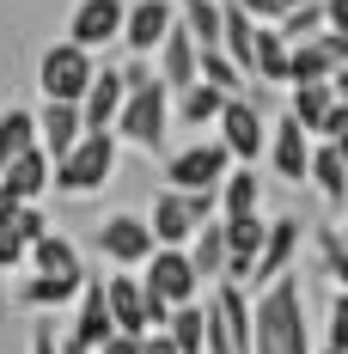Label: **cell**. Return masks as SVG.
<instances>
[{
    "label": "cell",
    "mask_w": 348,
    "mask_h": 354,
    "mask_svg": "<svg viewBox=\"0 0 348 354\" xmlns=\"http://www.w3.org/2000/svg\"><path fill=\"white\" fill-rule=\"evenodd\" d=\"M250 354H312L300 269H287V275H275L269 287L250 293Z\"/></svg>",
    "instance_id": "6da1fadb"
},
{
    "label": "cell",
    "mask_w": 348,
    "mask_h": 354,
    "mask_svg": "<svg viewBox=\"0 0 348 354\" xmlns=\"http://www.w3.org/2000/svg\"><path fill=\"white\" fill-rule=\"evenodd\" d=\"M129 92H122V110L110 122L116 147H135V153H165V135H172V92L153 80L147 62H129L122 68Z\"/></svg>",
    "instance_id": "7a4b0ae2"
},
{
    "label": "cell",
    "mask_w": 348,
    "mask_h": 354,
    "mask_svg": "<svg viewBox=\"0 0 348 354\" xmlns=\"http://www.w3.org/2000/svg\"><path fill=\"white\" fill-rule=\"evenodd\" d=\"M116 159H122L116 135H80V141L49 165V189L68 196V202H86V196H98L110 177H116Z\"/></svg>",
    "instance_id": "3957f363"
},
{
    "label": "cell",
    "mask_w": 348,
    "mask_h": 354,
    "mask_svg": "<svg viewBox=\"0 0 348 354\" xmlns=\"http://www.w3.org/2000/svg\"><path fill=\"white\" fill-rule=\"evenodd\" d=\"M202 354H250V293L214 281L202 299Z\"/></svg>",
    "instance_id": "277c9868"
},
{
    "label": "cell",
    "mask_w": 348,
    "mask_h": 354,
    "mask_svg": "<svg viewBox=\"0 0 348 354\" xmlns=\"http://www.w3.org/2000/svg\"><path fill=\"white\" fill-rule=\"evenodd\" d=\"M140 220H147V232H153V250H183L190 239H196V226L220 220V208H214V196H177V189H159L153 208L140 214Z\"/></svg>",
    "instance_id": "5b68a950"
},
{
    "label": "cell",
    "mask_w": 348,
    "mask_h": 354,
    "mask_svg": "<svg viewBox=\"0 0 348 354\" xmlns=\"http://www.w3.org/2000/svg\"><path fill=\"white\" fill-rule=\"evenodd\" d=\"M92 73H98V55L73 49L62 37V43H49L37 55V92H43V104H80L86 86H92Z\"/></svg>",
    "instance_id": "8992f818"
},
{
    "label": "cell",
    "mask_w": 348,
    "mask_h": 354,
    "mask_svg": "<svg viewBox=\"0 0 348 354\" xmlns=\"http://www.w3.org/2000/svg\"><path fill=\"white\" fill-rule=\"evenodd\" d=\"M226 171H232V159L220 153V141H190L165 153V189H177V196H214Z\"/></svg>",
    "instance_id": "52a82bcc"
},
{
    "label": "cell",
    "mask_w": 348,
    "mask_h": 354,
    "mask_svg": "<svg viewBox=\"0 0 348 354\" xmlns=\"http://www.w3.org/2000/svg\"><path fill=\"white\" fill-rule=\"evenodd\" d=\"M214 141H220V153H226L232 165H257V153H263V141H269V122H263V110L250 104V92L220 104V116H214Z\"/></svg>",
    "instance_id": "ba28073f"
},
{
    "label": "cell",
    "mask_w": 348,
    "mask_h": 354,
    "mask_svg": "<svg viewBox=\"0 0 348 354\" xmlns=\"http://www.w3.org/2000/svg\"><path fill=\"white\" fill-rule=\"evenodd\" d=\"M135 281H140V293H153L159 306H196L202 299V281H196V269H190V257L183 250H153L147 263L135 269Z\"/></svg>",
    "instance_id": "9c48e42d"
},
{
    "label": "cell",
    "mask_w": 348,
    "mask_h": 354,
    "mask_svg": "<svg viewBox=\"0 0 348 354\" xmlns=\"http://www.w3.org/2000/svg\"><path fill=\"white\" fill-rule=\"evenodd\" d=\"M348 68V37L318 31L312 43H287V86H324Z\"/></svg>",
    "instance_id": "30bf717a"
},
{
    "label": "cell",
    "mask_w": 348,
    "mask_h": 354,
    "mask_svg": "<svg viewBox=\"0 0 348 354\" xmlns=\"http://www.w3.org/2000/svg\"><path fill=\"white\" fill-rule=\"evenodd\" d=\"M98 257H104L110 269H122V275H135L140 263L153 257V232H147V220L140 214H104L98 220Z\"/></svg>",
    "instance_id": "8fae6325"
},
{
    "label": "cell",
    "mask_w": 348,
    "mask_h": 354,
    "mask_svg": "<svg viewBox=\"0 0 348 354\" xmlns=\"http://www.w3.org/2000/svg\"><path fill=\"white\" fill-rule=\"evenodd\" d=\"M300 245H306V226H300L293 214L269 220V226H263V250H257V263H250V281H244V293H250V287H269L275 275H287V269L300 263Z\"/></svg>",
    "instance_id": "7c38bea8"
},
{
    "label": "cell",
    "mask_w": 348,
    "mask_h": 354,
    "mask_svg": "<svg viewBox=\"0 0 348 354\" xmlns=\"http://www.w3.org/2000/svg\"><path fill=\"white\" fill-rule=\"evenodd\" d=\"M177 25V0H129V12H122V49L135 55V62H153V49L165 43V31Z\"/></svg>",
    "instance_id": "4fadbf2b"
},
{
    "label": "cell",
    "mask_w": 348,
    "mask_h": 354,
    "mask_svg": "<svg viewBox=\"0 0 348 354\" xmlns=\"http://www.w3.org/2000/svg\"><path fill=\"white\" fill-rule=\"evenodd\" d=\"M122 12H129V0H80L68 12V43L86 49V55H98L104 43L122 37Z\"/></svg>",
    "instance_id": "5bb4252c"
},
{
    "label": "cell",
    "mask_w": 348,
    "mask_h": 354,
    "mask_svg": "<svg viewBox=\"0 0 348 354\" xmlns=\"http://www.w3.org/2000/svg\"><path fill=\"white\" fill-rule=\"evenodd\" d=\"M263 153H269V165H275L281 183H306V165H312V135L281 110L275 122H269V141H263Z\"/></svg>",
    "instance_id": "9a60e30c"
},
{
    "label": "cell",
    "mask_w": 348,
    "mask_h": 354,
    "mask_svg": "<svg viewBox=\"0 0 348 354\" xmlns=\"http://www.w3.org/2000/svg\"><path fill=\"white\" fill-rule=\"evenodd\" d=\"M43 232H49L43 208H19V202H6V196H0V275H6V269H19V263H25V250H31Z\"/></svg>",
    "instance_id": "2e32d148"
},
{
    "label": "cell",
    "mask_w": 348,
    "mask_h": 354,
    "mask_svg": "<svg viewBox=\"0 0 348 354\" xmlns=\"http://www.w3.org/2000/svg\"><path fill=\"white\" fill-rule=\"evenodd\" d=\"M122 92H129V80L122 68H98L92 73V86H86V98H80V129L86 135H110V122H116V110H122Z\"/></svg>",
    "instance_id": "e0dca14e"
},
{
    "label": "cell",
    "mask_w": 348,
    "mask_h": 354,
    "mask_svg": "<svg viewBox=\"0 0 348 354\" xmlns=\"http://www.w3.org/2000/svg\"><path fill=\"white\" fill-rule=\"evenodd\" d=\"M98 281H104L110 330H116V336H147V318H140V312H147V293H140V281L122 275V269H116V275H98Z\"/></svg>",
    "instance_id": "ac0fdd59"
},
{
    "label": "cell",
    "mask_w": 348,
    "mask_h": 354,
    "mask_svg": "<svg viewBox=\"0 0 348 354\" xmlns=\"http://www.w3.org/2000/svg\"><path fill=\"white\" fill-rule=\"evenodd\" d=\"M263 214H244V220H220V232H226V275L220 281L244 287L250 281V263H257V250H263Z\"/></svg>",
    "instance_id": "d6986e66"
},
{
    "label": "cell",
    "mask_w": 348,
    "mask_h": 354,
    "mask_svg": "<svg viewBox=\"0 0 348 354\" xmlns=\"http://www.w3.org/2000/svg\"><path fill=\"white\" fill-rule=\"evenodd\" d=\"M25 263H31V275H49V281H86V263H80V245H73L68 232H43L31 250H25Z\"/></svg>",
    "instance_id": "ffe728a7"
},
{
    "label": "cell",
    "mask_w": 348,
    "mask_h": 354,
    "mask_svg": "<svg viewBox=\"0 0 348 354\" xmlns=\"http://www.w3.org/2000/svg\"><path fill=\"white\" fill-rule=\"evenodd\" d=\"M147 68H153V80L177 98V92L196 80V43H190V31H183V25H172V31H165V43L153 49V62H147Z\"/></svg>",
    "instance_id": "44dd1931"
},
{
    "label": "cell",
    "mask_w": 348,
    "mask_h": 354,
    "mask_svg": "<svg viewBox=\"0 0 348 354\" xmlns=\"http://www.w3.org/2000/svg\"><path fill=\"white\" fill-rule=\"evenodd\" d=\"M0 196H6V202H19V208H37V202L49 196V159H43V147L19 153V159L0 171Z\"/></svg>",
    "instance_id": "7402d4cb"
},
{
    "label": "cell",
    "mask_w": 348,
    "mask_h": 354,
    "mask_svg": "<svg viewBox=\"0 0 348 354\" xmlns=\"http://www.w3.org/2000/svg\"><path fill=\"white\" fill-rule=\"evenodd\" d=\"M68 336L80 342V348H92V354H98V342H104V336H116V330H110V312H104V281H98V275H86V287H80Z\"/></svg>",
    "instance_id": "603a6c76"
},
{
    "label": "cell",
    "mask_w": 348,
    "mask_h": 354,
    "mask_svg": "<svg viewBox=\"0 0 348 354\" xmlns=\"http://www.w3.org/2000/svg\"><path fill=\"white\" fill-rule=\"evenodd\" d=\"M306 183H318V196L330 208L348 202V153L336 141H312V165H306Z\"/></svg>",
    "instance_id": "cb8c5ba5"
},
{
    "label": "cell",
    "mask_w": 348,
    "mask_h": 354,
    "mask_svg": "<svg viewBox=\"0 0 348 354\" xmlns=\"http://www.w3.org/2000/svg\"><path fill=\"white\" fill-rule=\"evenodd\" d=\"M31 122H37V147H43V159H49V165H55V159L86 135L73 104H43V110H31Z\"/></svg>",
    "instance_id": "d4e9b609"
},
{
    "label": "cell",
    "mask_w": 348,
    "mask_h": 354,
    "mask_svg": "<svg viewBox=\"0 0 348 354\" xmlns=\"http://www.w3.org/2000/svg\"><path fill=\"white\" fill-rule=\"evenodd\" d=\"M214 208L220 220H244V214H263V183L250 165H232V171L220 177V189H214Z\"/></svg>",
    "instance_id": "484cf974"
},
{
    "label": "cell",
    "mask_w": 348,
    "mask_h": 354,
    "mask_svg": "<svg viewBox=\"0 0 348 354\" xmlns=\"http://www.w3.org/2000/svg\"><path fill=\"white\" fill-rule=\"evenodd\" d=\"M330 104H342V73L324 80V86H287V116H293L306 135H318V122L330 116Z\"/></svg>",
    "instance_id": "4316f807"
},
{
    "label": "cell",
    "mask_w": 348,
    "mask_h": 354,
    "mask_svg": "<svg viewBox=\"0 0 348 354\" xmlns=\"http://www.w3.org/2000/svg\"><path fill=\"white\" fill-rule=\"evenodd\" d=\"M183 257H190V269H196V281H202V287L220 281V275H226V232H220V220L196 226V239L183 245Z\"/></svg>",
    "instance_id": "83f0119b"
},
{
    "label": "cell",
    "mask_w": 348,
    "mask_h": 354,
    "mask_svg": "<svg viewBox=\"0 0 348 354\" xmlns=\"http://www.w3.org/2000/svg\"><path fill=\"white\" fill-rule=\"evenodd\" d=\"M220 92L214 86H202V80H190L183 92L172 98V122H183V129H214V116H220Z\"/></svg>",
    "instance_id": "f1b7e54d"
},
{
    "label": "cell",
    "mask_w": 348,
    "mask_h": 354,
    "mask_svg": "<svg viewBox=\"0 0 348 354\" xmlns=\"http://www.w3.org/2000/svg\"><path fill=\"white\" fill-rule=\"evenodd\" d=\"M306 245H312V257H318V275L342 293L348 287V245H342V232H336V226H312Z\"/></svg>",
    "instance_id": "f546056e"
},
{
    "label": "cell",
    "mask_w": 348,
    "mask_h": 354,
    "mask_svg": "<svg viewBox=\"0 0 348 354\" xmlns=\"http://www.w3.org/2000/svg\"><path fill=\"white\" fill-rule=\"evenodd\" d=\"M80 287H86V281H49V275H25L12 299H19L25 312H62V306H73V299H80Z\"/></svg>",
    "instance_id": "4dcf8cb0"
},
{
    "label": "cell",
    "mask_w": 348,
    "mask_h": 354,
    "mask_svg": "<svg viewBox=\"0 0 348 354\" xmlns=\"http://www.w3.org/2000/svg\"><path fill=\"white\" fill-rule=\"evenodd\" d=\"M250 80L287 86V43L275 37V25H257V37H250Z\"/></svg>",
    "instance_id": "1f68e13d"
},
{
    "label": "cell",
    "mask_w": 348,
    "mask_h": 354,
    "mask_svg": "<svg viewBox=\"0 0 348 354\" xmlns=\"http://www.w3.org/2000/svg\"><path fill=\"white\" fill-rule=\"evenodd\" d=\"M31 147H37L31 110H25V104H6V110H0V171H6L19 153H31Z\"/></svg>",
    "instance_id": "d6a6232c"
},
{
    "label": "cell",
    "mask_w": 348,
    "mask_h": 354,
    "mask_svg": "<svg viewBox=\"0 0 348 354\" xmlns=\"http://www.w3.org/2000/svg\"><path fill=\"white\" fill-rule=\"evenodd\" d=\"M159 336H165L177 354H202V299H196V306H177Z\"/></svg>",
    "instance_id": "836d02e7"
},
{
    "label": "cell",
    "mask_w": 348,
    "mask_h": 354,
    "mask_svg": "<svg viewBox=\"0 0 348 354\" xmlns=\"http://www.w3.org/2000/svg\"><path fill=\"white\" fill-rule=\"evenodd\" d=\"M324 348L348 354V293H330V324H324Z\"/></svg>",
    "instance_id": "e575fe53"
},
{
    "label": "cell",
    "mask_w": 348,
    "mask_h": 354,
    "mask_svg": "<svg viewBox=\"0 0 348 354\" xmlns=\"http://www.w3.org/2000/svg\"><path fill=\"white\" fill-rule=\"evenodd\" d=\"M318 6H324V31L348 37V0H318Z\"/></svg>",
    "instance_id": "d590c367"
},
{
    "label": "cell",
    "mask_w": 348,
    "mask_h": 354,
    "mask_svg": "<svg viewBox=\"0 0 348 354\" xmlns=\"http://www.w3.org/2000/svg\"><path fill=\"white\" fill-rule=\"evenodd\" d=\"M98 354H140V336H104Z\"/></svg>",
    "instance_id": "8d00e7d4"
},
{
    "label": "cell",
    "mask_w": 348,
    "mask_h": 354,
    "mask_svg": "<svg viewBox=\"0 0 348 354\" xmlns=\"http://www.w3.org/2000/svg\"><path fill=\"white\" fill-rule=\"evenodd\" d=\"M31 354H55V324H37L31 330Z\"/></svg>",
    "instance_id": "74e56055"
},
{
    "label": "cell",
    "mask_w": 348,
    "mask_h": 354,
    "mask_svg": "<svg viewBox=\"0 0 348 354\" xmlns=\"http://www.w3.org/2000/svg\"><path fill=\"white\" fill-rule=\"evenodd\" d=\"M140 354H177V348L165 342V336H140Z\"/></svg>",
    "instance_id": "f35d334b"
},
{
    "label": "cell",
    "mask_w": 348,
    "mask_h": 354,
    "mask_svg": "<svg viewBox=\"0 0 348 354\" xmlns=\"http://www.w3.org/2000/svg\"><path fill=\"white\" fill-rule=\"evenodd\" d=\"M293 6H312V0H281V12H293Z\"/></svg>",
    "instance_id": "ab89813d"
},
{
    "label": "cell",
    "mask_w": 348,
    "mask_h": 354,
    "mask_svg": "<svg viewBox=\"0 0 348 354\" xmlns=\"http://www.w3.org/2000/svg\"><path fill=\"white\" fill-rule=\"evenodd\" d=\"M0 312H6V287H0Z\"/></svg>",
    "instance_id": "60d3db41"
},
{
    "label": "cell",
    "mask_w": 348,
    "mask_h": 354,
    "mask_svg": "<svg viewBox=\"0 0 348 354\" xmlns=\"http://www.w3.org/2000/svg\"><path fill=\"white\" fill-rule=\"evenodd\" d=\"M312 354H336V348H312Z\"/></svg>",
    "instance_id": "b9f144b4"
}]
</instances>
